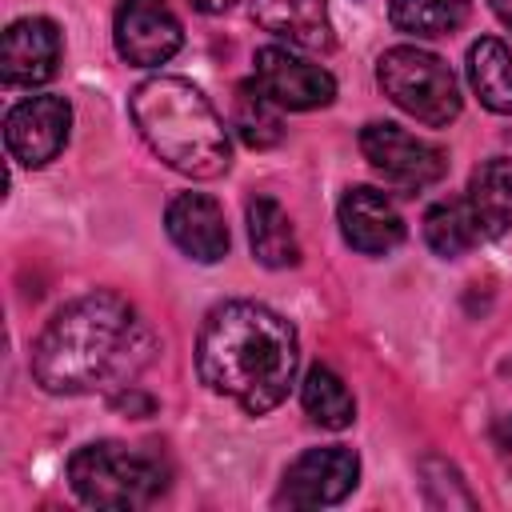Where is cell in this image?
Listing matches in <instances>:
<instances>
[{
	"mask_svg": "<svg viewBox=\"0 0 512 512\" xmlns=\"http://www.w3.org/2000/svg\"><path fill=\"white\" fill-rule=\"evenodd\" d=\"M152 360V332L116 292H88L64 304L32 344V376L56 396L132 388Z\"/></svg>",
	"mask_w": 512,
	"mask_h": 512,
	"instance_id": "obj_1",
	"label": "cell"
},
{
	"mask_svg": "<svg viewBox=\"0 0 512 512\" xmlns=\"http://www.w3.org/2000/svg\"><path fill=\"white\" fill-rule=\"evenodd\" d=\"M296 364V328L256 300H228L212 308L196 340L200 380L216 396L236 400L248 416H264L288 396Z\"/></svg>",
	"mask_w": 512,
	"mask_h": 512,
	"instance_id": "obj_2",
	"label": "cell"
},
{
	"mask_svg": "<svg viewBox=\"0 0 512 512\" xmlns=\"http://www.w3.org/2000/svg\"><path fill=\"white\" fill-rule=\"evenodd\" d=\"M128 108L140 136L168 168L192 180H216L228 172L232 148L224 120L192 80L152 76L132 92Z\"/></svg>",
	"mask_w": 512,
	"mask_h": 512,
	"instance_id": "obj_3",
	"label": "cell"
},
{
	"mask_svg": "<svg viewBox=\"0 0 512 512\" xmlns=\"http://www.w3.org/2000/svg\"><path fill=\"white\" fill-rule=\"evenodd\" d=\"M68 484L88 508H148L168 488V468L156 452L120 440H96L72 452Z\"/></svg>",
	"mask_w": 512,
	"mask_h": 512,
	"instance_id": "obj_4",
	"label": "cell"
},
{
	"mask_svg": "<svg viewBox=\"0 0 512 512\" xmlns=\"http://www.w3.org/2000/svg\"><path fill=\"white\" fill-rule=\"evenodd\" d=\"M376 84L400 112L428 128H444L460 116V84L452 68L416 44L388 48L376 60Z\"/></svg>",
	"mask_w": 512,
	"mask_h": 512,
	"instance_id": "obj_5",
	"label": "cell"
},
{
	"mask_svg": "<svg viewBox=\"0 0 512 512\" xmlns=\"http://www.w3.org/2000/svg\"><path fill=\"white\" fill-rule=\"evenodd\" d=\"M360 152L400 192L432 188L448 172V156L436 144L396 128V124H368L360 132Z\"/></svg>",
	"mask_w": 512,
	"mask_h": 512,
	"instance_id": "obj_6",
	"label": "cell"
},
{
	"mask_svg": "<svg viewBox=\"0 0 512 512\" xmlns=\"http://www.w3.org/2000/svg\"><path fill=\"white\" fill-rule=\"evenodd\" d=\"M360 480V456L344 444L332 448H308L304 456H296L284 472V484L276 492V504L288 508H324V504H340Z\"/></svg>",
	"mask_w": 512,
	"mask_h": 512,
	"instance_id": "obj_7",
	"label": "cell"
},
{
	"mask_svg": "<svg viewBox=\"0 0 512 512\" xmlns=\"http://www.w3.org/2000/svg\"><path fill=\"white\" fill-rule=\"evenodd\" d=\"M252 84L276 108H288V112H312V108L332 104V96H336V80H332L328 68H320L312 60H300L296 52L276 48V44L256 52Z\"/></svg>",
	"mask_w": 512,
	"mask_h": 512,
	"instance_id": "obj_8",
	"label": "cell"
},
{
	"mask_svg": "<svg viewBox=\"0 0 512 512\" xmlns=\"http://www.w3.org/2000/svg\"><path fill=\"white\" fill-rule=\"evenodd\" d=\"M72 128V104L64 96H28L4 120V144L24 168H44L60 156Z\"/></svg>",
	"mask_w": 512,
	"mask_h": 512,
	"instance_id": "obj_9",
	"label": "cell"
},
{
	"mask_svg": "<svg viewBox=\"0 0 512 512\" xmlns=\"http://www.w3.org/2000/svg\"><path fill=\"white\" fill-rule=\"evenodd\" d=\"M112 36H116V52L136 68H156L172 60L184 44L180 20L168 8V0H120Z\"/></svg>",
	"mask_w": 512,
	"mask_h": 512,
	"instance_id": "obj_10",
	"label": "cell"
},
{
	"mask_svg": "<svg viewBox=\"0 0 512 512\" xmlns=\"http://www.w3.org/2000/svg\"><path fill=\"white\" fill-rule=\"evenodd\" d=\"M60 28L44 16H24L8 24L0 40V80L8 88H36L60 68Z\"/></svg>",
	"mask_w": 512,
	"mask_h": 512,
	"instance_id": "obj_11",
	"label": "cell"
},
{
	"mask_svg": "<svg viewBox=\"0 0 512 512\" xmlns=\"http://www.w3.org/2000/svg\"><path fill=\"white\" fill-rule=\"evenodd\" d=\"M336 216H340V232H344L348 248H356L364 256H384L404 240V220L380 188H368V184L348 188Z\"/></svg>",
	"mask_w": 512,
	"mask_h": 512,
	"instance_id": "obj_12",
	"label": "cell"
},
{
	"mask_svg": "<svg viewBox=\"0 0 512 512\" xmlns=\"http://www.w3.org/2000/svg\"><path fill=\"white\" fill-rule=\"evenodd\" d=\"M164 228L172 236V244L200 260V264H216L228 256V224H224V208L204 196V192H180L172 196L168 212H164Z\"/></svg>",
	"mask_w": 512,
	"mask_h": 512,
	"instance_id": "obj_13",
	"label": "cell"
},
{
	"mask_svg": "<svg viewBox=\"0 0 512 512\" xmlns=\"http://www.w3.org/2000/svg\"><path fill=\"white\" fill-rule=\"evenodd\" d=\"M252 20L308 52H324L332 44L328 4L324 0H252Z\"/></svg>",
	"mask_w": 512,
	"mask_h": 512,
	"instance_id": "obj_14",
	"label": "cell"
},
{
	"mask_svg": "<svg viewBox=\"0 0 512 512\" xmlns=\"http://www.w3.org/2000/svg\"><path fill=\"white\" fill-rule=\"evenodd\" d=\"M244 216H248V244H252V256H256L264 268H292V264H300L296 228H292L288 212H284L272 196H252Z\"/></svg>",
	"mask_w": 512,
	"mask_h": 512,
	"instance_id": "obj_15",
	"label": "cell"
},
{
	"mask_svg": "<svg viewBox=\"0 0 512 512\" xmlns=\"http://www.w3.org/2000/svg\"><path fill=\"white\" fill-rule=\"evenodd\" d=\"M464 200L480 224V236H504L512 224V160H484L472 172Z\"/></svg>",
	"mask_w": 512,
	"mask_h": 512,
	"instance_id": "obj_16",
	"label": "cell"
},
{
	"mask_svg": "<svg viewBox=\"0 0 512 512\" xmlns=\"http://www.w3.org/2000/svg\"><path fill=\"white\" fill-rule=\"evenodd\" d=\"M468 84L496 116H512V52L496 36H480L468 48Z\"/></svg>",
	"mask_w": 512,
	"mask_h": 512,
	"instance_id": "obj_17",
	"label": "cell"
},
{
	"mask_svg": "<svg viewBox=\"0 0 512 512\" xmlns=\"http://www.w3.org/2000/svg\"><path fill=\"white\" fill-rule=\"evenodd\" d=\"M424 240L436 256L456 260L480 244V224L468 208V200H440L424 216Z\"/></svg>",
	"mask_w": 512,
	"mask_h": 512,
	"instance_id": "obj_18",
	"label": "cell"
},
{
	"mask_svg": "<svg viewBox=\"0 0 512 512\" xmlns=\"http://www.w3.org/2000/svg\"><path fill=\"white\" fill-rule=\"evenodd\" d=\"M300 400H304V412H308L320 428L340 432V428H348V424L356 420V400H352L348 384H344L332 368H324V364L308 368L304 388H300Z\"/></svg>",
	"mask_w": 512,
	"mask_h": 512,
	"instance_id": "obj_19",
	"label": "cell"
},
{
	"mask_svg": "<svg viewBox=\"0 0 512 512\" xmlns=\"http://www.w3.org/2000/svg\"><path fill=\"white\" fill-rule=\"evenodd\" d=\"M464 16H468V0H392L388 4V20L416 40L448 36L464 24Z\"/></svg>",
	"mask_w": 512,
	"mask_h": 512,
	"instance_id": "obj_20",
	"label": "cell"
},
{
	"mask_svg": "<svg viewBox=\"0 0 512 512\" xmlns=\"http://www.w3.org/2000/svg\"><path fill=\"white\" fill-rule=\"evenodd\" d=\"M232 128L240 132V140H244L248 148H272V144H280V136H284V124H280L276 104H272L256 84H240V88H236V100H232Z\"/></svg>",
	"mask_w": 512,
	"mask_h": 512,
	"instance_id": "obj_21",
	"label": "cell"
},
{
	"mask_svg": "<svg viewBox=\"0 0 512 512\" xmlns=\"http://www.w3.org/2000/svg\"><path fill=\"white\" fill-rule=\"evenodd\" d=\"M492 440L500 452H512V416H500L496 428H492Z\"/></svg>",
	"mask_w": 512,
	"mask_h": 512,
	"instance_id": "obj_22",
	"label": "cell"
},
{
	"mask_svg": "<svg viewBox=\"0 0 512 512\" xmlns=\"http://www.w3.org/2000/svg\"><path fill=\"white\" fill-rule=\"evenodd\" d=\"M236 0H192V8H200V12H208V16H216V12H228Z\"/></svg>",
	"mask_w": 512,
	"mask_h": 512,
	"instance_id": "obj_23",
	"label": "cell"
},
{
	"mask_svg": "<svg viewBox=\"0 0 512 512\" xmlns=\"http://www.w3.org/2000/svg\"><path fill=\"white\" fill-rule=\"evenodd\" d=\"M488 4H492V12L500 16V24L512 28V0H488Z\"/></svg>",
	"mask_w": 512,
	"mask_h": 512,
	"instance_id": "obj_24",
	"label": "cell"
}]
</instances>
